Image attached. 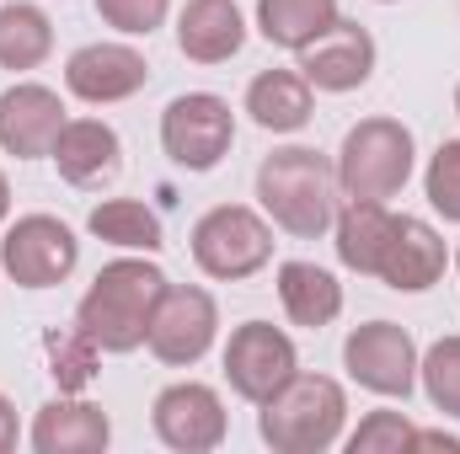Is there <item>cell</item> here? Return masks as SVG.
Masks as SVG:
<instances>
[{
  "instance_id": "cell-19",
  "label": "cell",
  "mask_w": 460,
  "mask_h": 454,
  "mask_svg": "<svg viewBox=\"0 0 460 454\" xmlns=\"http://www.w3.org/2000/svg\"><path fill=\"white\" fill-rule=\"evenodd\" d=\"M246 113L268 134H295L311 123V81L300 70H262L246 86Z\"/></svg>"
},
{
  "instance_id": "cell-2",
  "label": "cell",
  "mask_w": 460,
  "mask_h": 454,
  "mask_svg": "<svg viewBox=\"0 0 460 454\" xmlns=\"http://www.w3.org/2000/svg\"><path fill=\"white\" fill-rule=\"evenodd\" d=\"M257 198L279 230L316 240L338 220V166H327V155L305 150V144L273 150L257 166Z\"/></svg>"
},
{
  "instance_id": "cell-25",
  "label": "cell",
  "mask_w": 460,
  "mask_h": 454,
  "mask_svg": "<svg viewBox=\"0 0 460 454\" xmlns=\"http://www.w3.org/2000/svg\"><path fill=\"white\" fill-rule=\"evenodd\" d=\"M86 225H92L97 240L123 246V251H161V246H166L155 209H145V204H134V198H108V204H97Z\"/></svg>"
},
{
  "instance_id": "cell-5",
  "label": "cell",
  "mask_w": 460,
  "mask_h": 454,
  "mask_svg": "<svg viewBox=\"0 0 460 454\" xmlns=\"http://www.w3.org/2000/svg\"><path fill=\"white\" fill-rule=\"evenodd\" d=\"M193 262L209 278L241 284L273 262V230L262 225V214H252L241 204H220L193 225Z\"/></svg>"
},
{
  "instance_id": "cell-21",
  "label": "cell",
  "mask_w": 460,
  "mask_h": 454,
  "mask_svg": "<svg viewBox=\"0 0 460 454\" xmlns=\"http://www.w3.org/2000/svg\"><path fill=\"white\" fill-rule=\"evenodd\" d=\"M332 225H338V257H343V267L375 278V273H380V257H385V240H391V225H396V214H391L385 204L353 198Z\"/></svg>"
},
{
  "instance_id": "cell-27",
  "label": "cell",
  "mask_w": 460,
  "mask_h": 454,
  "mask_svg": "<svg viewBox=\"0 0 460 454\" xmlns=\"http://www.w3.org/2000/svg\"><path fill=\"white\" fill-rule=\"evenodd\" d=\"M412 439H418V428L402 412H369L358 423V433L348 439V454H402L412 450Z\"/></svg>"
},
{
  "instance_id": "cell-13",
  "label": "cell",
  "mask_w": 460,
  "mask_h": 454,
  "mask_svg": "<svg viewBox=\"0 0 460 454\" xmlns=\"http://www.w3.org/2000/svg\"><path fill=\"white\" fill-rule=\"evenodd\" d=\"M65 123H70V118H65V102H59V92H49V86L22 81V86L0 92V150L16 155V161L49 155Z\"/></svg>"
},
{
  "instance_id": "cell-31",
  "label": "cell",
  "mask_w": 460,
  "mask_h": 454,
  "mask_svg": "<svg viewBox=\"0 0 460 454\" xmlns=\"http://www.w3.org/2000/svg\"><path fill=\"white\" fill-rule=\"evenodd\" d=\"M412 450H445V454H460V439H450V433H418V439H412Z\"/></svg>"
},
{
  "instance_id": "cell-8",
  "label": "cell",
  "mask_w": 460,
  "mask_h": 454,
  "mask_svg": "<svg viewBox=\"0 0 460 454\" xmlns=\"http://www.w3.org/2000/svg\"><path fill=\"white\" fill-rule=\"evenodd\" d=\"M343 363L348 374L375 396H402L407 401L412 385H418V342L396 321H369V327L348 332Z\"/></svg>"
},
{
  "instance_id": "cell-15",
  "label": "cell",
  "mask_w": 460,
  "mask_h": 454,
  "mask_svg": "<svg viewBox=\"0 0 460 454\" xmlns=\"http://www.w3.org/2000/svg\"><path fill=\"white\" fill-rule=\"evenodd\" d=\"M445 240H439V230L429 225V220H412V214H402L396 225H391V240H385V257H380V284L385 289H396V294H423V289H434L439 278H445Z\"/></svg>"
},
{
  "instance_id": "cell-18",
  "label": "cell",
  "mask_w": 460,
  "mask_h": 454,
  "mask_svg": "<svg viewBox=\"0 0 460 454\" xmlns=\"http://www.w3.org/2000/svg\"><path fill=\"white\" fill-rule=\"evenodd\" d=\"M113 444V423L92 401H49L32 423L38 454H102Z\"/></svg>"
},
{
  "instance_id": "cell-33",
  "label": "cell",
  "mask_w": 460,
  "mask_h": 454,
  "mask_svg": "<svg viewBox=\"0 0 460 454\" xmlns=\"http://www.w3.org/2000/svg\"><path fill=\"white\" fill-rule=\"evenodd\" d=\"M456 113H460V86H456Z\"/></svg>"
},
{
  "instance_id": "cell-11",
  "label": "cell",
  "mask_w": 460,
  "mask_h": 454,
  "mask_svg": "<svg viewBox=\"0 0 460 454\" xmlns=\"http://www.w3.org/2000/svg\"><path fill=\"white\" fill-rule=\"evenodd\" d=\"M150 423H155V439L177 454H204L220 450L226 439V406L209 385L199 380H182V385H166L150 406Z\"/></svg>"
},
{
  "instance_id": "cell-22",
  "label": "cell",
  "mask_w": 460,
  "mask_h": 454,
  "mask_svg": "<svg viewBox=\"0 0 460 454\" xmlns=\"http://www.w3.org/2000/svg\"><path fill=\"white\" fill-rule=\"evenodd\" d=\"M338 22V0H257V32L273 48H305Z\"/></svg>"
},
{
  "instance_id": "cell-34",
  "label": "cell",
  "mask_w": 460,
  "mask_h": 454,
  "mask_svg": "<svg viewBox=\"0 0 460 454\" xmlns=\"http://www.w3.org/2000/svg\"><path fill=\"white\" fill-rule=\"evenodd\" d=\"M456 267H460V251H456Z\"/></svg>"
},
{
  "instance_id": "cell-23",
  "label": "cell",
  "mask_w": 460,
  "mask_h": 454,
  "mask_svg": "<svg viewBox=\"0 0 460 454\" xmlns=\"http://www.w3.org/2000/svg\"><path fill=\"white\" fill-rule=\"evenodd\" d=\"M54 48V22L16 0V5H0V70H38Z\"/></svg>"
},
{
  "instance_id": "cell-30",
  "label": "cell",
  "mask_w": 460,
  "mask_h": 454,
  "mask_svg": "<svg viewBox=\"0 0 460 454\" xmlns=\"http://www.w3.org/2000/svg\"><path fill=\"white\" fill-rule=\"evenodd\" d=\"M11 444H16V406L0 396V454L11 450Z\"/></svg>"
},
{
  "instance_id": "cell-17",
  "label": "cell",
  "mask_w": 460,
  "mask_h": 454,
  "mask_svg": "<svg viewBox=\"0 0 460 454\" xmlns=\"http://www.w3.org/2000/svg\"><path fill=\"white\" fill-rule=\"evenodd\" d=\"M246 43V22L235 0H188L177 16V48L193 65H226Z\"/></svg>"
},
{
  "instance_id": "cell-9",
  "label": "cell",
  "mask_w": 460,
  "mask_h": 454,
  "mask_svg": "<svg viewBox=\"0 0 460 454\" xmlns=\"http://www.w3.org/2000/svg\"><path fill=\"white\" fill-rule=\"evenodd\" d=\"M300 374V358H295V342L284 337L279 327H268V321H246V327H235L226 342V380L230 390L241 396V401H268L284 380H295Z\"/></svg>"
},
{
  "instance_id": "cell-28",
  "label": "cell",
  "mask_w": 460,
  "mask_h": 454,
  "mask_svg": "<svg viewBox=\"0 0 460 454\" xmlns=\"http://www.w3.org/2000/svg\"><path fill=\"white\" fill-rule=\"evenodd\" d=\"M423 188H429V204H434L450 225H460V139H445V144L434 150Z\"/></svg>"
},
{
  "instance_id": "cell-6",
  "label": "cell",
  "mask_w": 460,
  "mask_h": 454,
  "mask_svg": "<svg viewBox=\"0 0 460 454\" xmlns=\"http://www.w3.org/2000/svg\"><path fill=\"white\" fill-rule=\"evenodd\" d=\"M230 139H235V113L215 92H188L161 113V150L182 171H215L230 155Z\"/></svg>"
},
{
  "instance_id": "cell-35",
  "label": "cell",
  "mask_w": 460,
  "mask_h": 454,
  "mask_svg": "<svg viewBox=\"0 0 460 454\" xmlns=\"http://www.w3.org/2000/svg\"><path fill=\"white\" fill-rule=\"evenodd\" d=\"M385 5H391V0H385Z\"/></svg>"
},
{
  "instance_id": "cell-26",
  "label": "cell",
  "mask_w": 460,
  "mask_h": 454,
  "mask_svg": "<svg viewBox=\"0 0 460 454\" xmlns=\"http://www.w3.org/2000/svg\"><path fill=\"white\" fill-rule=\"evenodd\" d=\"M418 374H423L429 401H434L445 417H460V337H439L434 342V347L423 353Z\"/></svg>"
},
{
  "instance_id": "cell-7",
  "label": "cell",
  "mask_w": 460,
  "mask_h": 454,
  "mask_svg": "<svg viewBox=\"0 0 460 454\" xmlns=\"http://www.w3.org/2000/svg\"><path fill=\"white\" fill-rule=\"evenodd\" d=\"M75 262H81V240L54 214H22L0 240V267L22 289H54L75 273Z\"/></svg>"
},
{
  "instance_id": "cell-3",
  "label": "cell",
  "mask_w": 460,
  "mask_h": 454,
  "mask_svg": "<svg viewBox=\"0 0 460 454\" xmlns=\"http://www.w3.org/2000/svg\"><path fill=\"white\" fill-rule=\"evenodd\" d=\"M343 423H348L343 385L327 380V374H295L262 401L257 433L279 454H322L343 439Z\"/></svg>"
},
{
  "instance_id": "cell-32",
  "label": "cell",
  "mask_w": 460,
  "mask_h": 454,
  "mask_svg": "<svg viewBox=\"0 0 460 454\" xmlns=\"http://www.w3.org/2000/svg\"><path fill=\"white\" fill-rule=\"evenodd\" d=\"M5 214H11V188H5V177H0V225H5Z\"/></svg>"
},
{
  "instance_id": "cell-29",
  "label": "cell",
  "mask_w": 460,
  "mask_h": 454,
  "mask_svg": "<svg viewBox=\"0 0 460 454\" xmlns=\"http://www.w3.org/2000/svg\"><path fill=\"white\" fill-rule=\"evenodd\" d=\"M166 5L172 0H97V16L118 32H128V38H150L166 22Z\"/></svg>"
},
{
  "instance_id": "cell-16",
  "label": "cell",
  "mask_w": 460,
  "mask_h": 454,
  "mask_svg": "<svg viewBox=\"0 0 460 454\" xmlns=\"http://www.w3.org/2000/svg\"><path fill=\"white\" fill-rule=\"evenodd\" d=\"M49 161L59 166V177L70 188H97V182H113L118 166H123V144L102 118H70L49 150Z\"/></svg>"
},
{
  "instance_id": "cell-10",
  "label": "cell",
  "mask_w": 460,
  "mask_h": 454,
  "mask_svg": "<svg viewBox=\"0 0 460 454\" xmlns=\"http://www.w3.org/2000/svg\"><path fill=\"white\" fill-rule=\"evenodd\" d=\"M215 332H220V310L204 289L193 284H166L155 316H150V353L161 363H199L209 347H215Z\"/></svg>"
},
{
  "instance_id": "cell-12",
  "label": "cell",
  "mask_w": 460,
  "mask_h": 454,
  "mask_svg": "<svg viewBox=\"0 0 460 454\" xmlns=\"http://www.w3.org/2000/svg\"><path fill=\"white\" fill-rule=\"evenodd\" d=\"M145 81H150V65H145V54L128 48V43H86V48H75L70 65H65L70 97H81V102H92V108L123 102V97L145 92Z\"/></svg>"
},
{
  "instance_id": "cell-14",
  "label": "cell",
  "mask_w": 460,
  "mask_h": 454,
  "mask_svg": "<svg viewBox=\"0 0 460 454\" xmlns=\"http://www.w3.org/2000/svg\"><path fill=\"white\" fill-rule=\"evenodd\" d=\"M375 70V38L358 22H332L316 43L300 48V75L316 92H358Z\"/></svg>"
},
{
  "instance_id": "cell-1",
  "label": "cell",
  "mask_w": 460,
  "mask_h": 454,
  "mask_svg": "<svg viewBox=\"0 0 460 454\" xmlns=\"http://www.w3.org/2000/svg\"><path fill=\"white\" fill-rule=\"evenodd\" d=\"M161 294H166V273L155 262L118 257L81 294L75 321L86 327V337L97 342L102 353H134L139 342L150 337V316H155Z\"/></svg>"
},
{
  "instance_id": "cell-4",
  "label": "cell",
  "mask_w": 460,
  "mask_h": 454,
  "mask_svg": "<svg viewBox=\"0 0 460 454\" xmlns=\"http://www.w3.org/2000/svg\"><path fill=\"white\" fill-rule=\"evenodd\" d=\"M412 177V134L396 118H364L343 134L338 150V188L348 198L385 204L407 188Z\"/></svg>"
},
{
  "instance_id": "cell-24",
  "label": "cell",
  "mask_w": 460,
  "mask_h": 454,
  "mask_svg": "<svg viewBox=\"0 0 460 454\" xmlns=\"http://www.w3.org/2000/svg\"><path fill=\"white\" fill-rule=\"evenodd\" d=\"M43 353H49V374H54L59 396L86 390V385L97 380V369H102V347L86 337L81 321H75V327H54V332H43Z\"/></svg>"
},
{
  "instance_id": "cell-20",
  "label": "cell",
  "mask_w": 460,
  "mask_h": 454,
  "mask_svg": "<svg viewBox=\"0 0 460 454\" xmlns=\"http://www.w3.org/2000/svg\"><path fill=\"white\" fill-rule=\"evenodd\" d=\"M279 300H284V310H289L295 327L322 332L343 310V284L327 267H316V262H284L279 267Z\"/></svg>"
}]
</instances>
